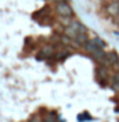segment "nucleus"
Segmentation results:
<instances>
[{"label":"nucleus","mask_w":119,"mask_h":122,"mask_svg":"<svg viewBox=\"0 0 119 122\" xmlns=\"http://www.w3.org/2000/svg\"><path fill=\"white\" fill-rule=\"evenodd\" d=\"M84 48H85V51H87V52H90V53L94 56L97 61H101V59L105 56V53L102 52V49L98 48V46L95 45L94 41H87V42L84 44Z\"/></svg>","instance_id":"nucleus-1"},{"label":"nucleus","mask_w":119,"mask_h":122,"mask_svg":"<svg viewBox=\"0 0 119 122\" xmlns=\"http://www.w3.org/2000/svg\"><path fill=\"white\" fill-rule=\"evenodd\" d=\"M56 11L60 17H71L73 15V10L66 1H62V3L56 4Z\"/></svg>","instance_id":"nucleus-2"},{"label":"nucleus","mask_w":119,"mask_h":122,"mask_svg":"<svg viewBox=\"0 0 119 122\" xmlns=\"http://www.w3.org/2000/svg\"><path fill=\"white\" fill-rule=\"evenodd\" d=\"M52 53H53V48H52V46H49V45H46V46H44V48H42V51H41V55L38 56V59L49 58V56H52Z\"/></svg>","instance_id":"nucleus-3"},{"label":"nucleus","mask_w":119,"mask_h":122,"mask_svg":"<svg viewBox=\"0 0 119 122\" xmlns=\"http://www.w3.org/2000/svg\"><path fill=\"white\" fill-rule=\"evenodd\" d=\"M107 11L109 13V14H118L119 13V3L118 1H111L109 4L107 6Z\"/></svg>","instance_id":"nucleus-4"},{"label":"nucleus","mask_w":119,"mask_h":122,"mask_svg":"<svg viewBox=\"0 0 119 122\" xmlns=\"http://www.w3.org/2000/svg\"><path fill=\"white\" fill-rule=\"evenodd\" d=\"M107 58L108 61L111 62V65H119V56L116 52H109L107 53Z\"/></svg>","instance_id":"nucleus-5"},{"label":"nucleus","mask_w":119,"mask_h":122,"mask_svg":"<svg viewBox=\"0 0 119 122\" xmlns=\"http://www.w3.org/2000/svg\"><path fill=\"white\" fill-rule=\"evenodd\" d=\"M74 41H76V42H79V44H85L88 39H87V35H85V34H79V35L76 37Z\"/></svg>","instance_id":"nucleus-6"},{"label":"nucleus","mask_w":119,"mask_h":122,"mask_svg":"<svg viewBox=\"0 0 119 122\" xmlns=\"http://www.w3.org/2000/svg\"><path fill=\"white\" fill-rule=\"evenodd\" d=\"M112 88H114V90H116V91H119V73H116V74H115V77H114Z\"/></svg>","instance_id":"nucleus-7"},{"label":"nucleus","mask_w":119,"mask_h":122,"mask_svg":"<svg viewBox=\"0 0 119 122\" xmlns=\"http://www.w3.org/2000/svg\"><path fill=\"white\" fill-rule=\"evenodd\" d=\"M93 41L95 42V45H97L98 48H101V49H102L104 46H105V42H104L102 39H99V38H95V39H93Z\"/></svg>","instance_id":"nucleus-8"},{"label":"nucleus","mask_w":119,"mask_h":122,"mask_svg":"<svg viewBox=\"0 0 119 122\" xmlns=\"http://www.w3.org/2000/svg\"><path fill=\"white\" fill-rule=\"evenodd\" d=\"M55 1H58V3H62V1H64V0H55Z\"/></svg>","instance_id":"nucleus-9"},{"label":"nucleus","mask_w":119,"mask_h":122,"mask_svg":"<svg viewBox=\"0 0 119 122\" xmlns=\"http://www.w3.org/2000/svg\"><path fill=\"white\" fill-rule=\"evenodd\" d=\"M31 122H39V121H38V119H32Z\"/></svg>","instance_id":"nucleus-10"},{"label":"nucleus","mask_w":119,"mask_h":122,"mask_svg":"<svg viewBox=\"0 0 119 122\" xmlns=\"http://www.w3.org/2000/svg\"><path fill=\"white\" fill-rule=\"evenodd\" d=\"M118 98H119V97H118Z\"/></svg>","instance_id":"nucleus-11"}]
</instances>
